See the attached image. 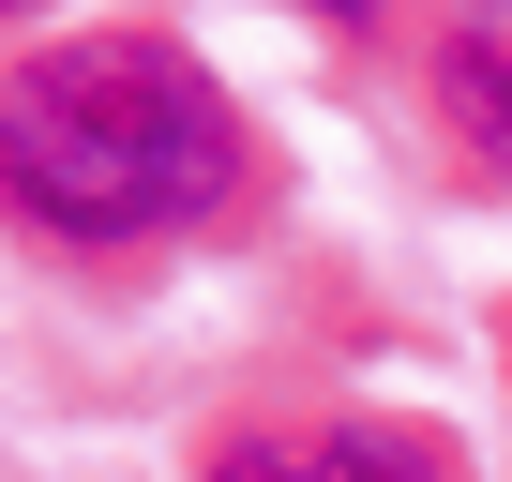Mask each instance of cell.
Segmentation results:
<instances>
[{"mask_svg":"<svg viewBox=\"0 0 512 482\" xmlns=\"http://www.w3.org/2000/svg\"><path fill=\"white\" fill-rule=\"evenodd\" d=\"M226 181H241L226 91L151 31H91V46H61V61H31L0 91V196L31 226H61V241L196 226Z\"/></svg>","mask_w":512,"mask_h":482,"instance_id":"obj_1","label":"cell"},{"mask_svg":"<svg viewBox=\"0 0 512 482\" xmlns=\"http://www.w3.org/2000/svg\"><path fill=\"white\" fill-rule=\"evenodd\" d=\"M211 482H452V452L407 422H317V437H226Z\"/></svg>","mask_w":512,"mask_h":482,"instance_id":"obj_2","label":"cell"},{"mask_svg":"<svg viewBox=\"0 0 512 482\" xmlns=\"http://www.w3.org/2000/svg\"><path fill=\"white\" fill-rule=\"evenodd\" d=\"M437 91H452V121L512 166V0H467L452 16V61H437Z\"/></svg>","mask_w":512,"mask_h":482,"instance_id":"obj_3","label":"cell"},{"mask_svg":"<svg viewBox=\"0 0 512 482\" xmlns=\"http://www.w3.org/2000/svg\"><path fill=\"white\" fill-rule=\"evenodd\" d=\"M332 16H377V0H332Z\"/></svg>","mask_w":512,"mask_h":482,"instance_id":"obj_4","label":"cell"},{"mask_svg":"<svg viewBox=\"0 0 512 482\" xmlns=\"http://www.w3.org/2000/svg\"><path fill=\"white\" fill-rule=\"evenodd\" d=\"M0 16H31V0H0Z\"/></svg>","mask_w":512,"mask_h":482,"instance_id":"obj_5","label":"cell"}]
</instances>
